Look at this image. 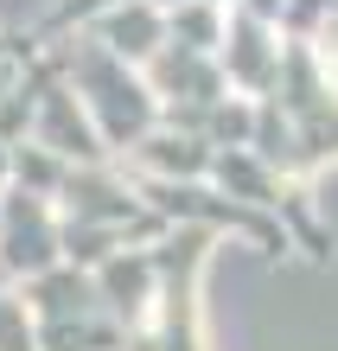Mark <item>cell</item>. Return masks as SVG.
<instances>
[{
  "label": "cell",
  "mask_w": 338,
  "mask_h": 351,
  "mask_svg": "<svg viewBox=\"0 0 338 351\" xmlns=\"http://www.w3.org/2000/svg\"><path fill=\"white\" fill-rule=\"evenodd\" d=\"M51 45H58V58H64V71H71V84L83 96V109L96 115V128H102V141H109L115 167L141 147L147 134H160L166 102L154 96L147 71L121 64L96 32H64V38H51Z\"/></svg>",
  "instance_id": "1"
},
{
  "label": "cell",
  "mask_w": 338,
  "mask_h": 351,
  "mask_svg": "<svg viewBox=\"0 0 338 351\" xmlns=\"http://www.w3.org/2000/svg\"><path fill=\"white\" fill-rule=\"evenodd\" d=\"M210 250H217V230H198V223H179L166 243H154L160 256V313L147 332H134V351H204V313H198V275Z\"/></svg>",
  "instance_id": "2"
},
{
  "label": "cell",
  "mask_w": 338,
  "mask_h": 351,
  "mask_svg": "<svg viewBox=\"0 0 338 351\" xmlns=\"http://www.w3.org/2000/svg\"><path fill=\"white\" fill-rule=\"evenodd\" d=\"M134 192L154 204V211L173 223V230H179V223H198V230H217V237H249L268 262H281V256L293 250V237H287V223H281V217H268V211H256V204L230 198L224 185H210V179H198V185L134 179Z\"/></svg>",
  "instance_id": "3"
},
{
  "label": "cell",
  "mask_w": 338,
  "mask_h": 351,
  "mask_svg": "<svg viewBox=\"0 0 338 351\" xmlns=\"http://www.w3.org/2000/svg\"><path fill=\"white\" fill-rule=\"evenodd\" d=\"M300 134V147L313 160V173L338 160V71L326 45L313 38H287V71H281V96H274Z\"/></svg>",
  "instance_id": "4"
},
{
  "label": "cell",
  "mask_w": 338,
  "mask_h": 351,
  "mask_svg": "<svg viewBox=\"0 0 338 351\" xmlns=\"http://www.w3.org/2000/svg\"><path fill=\"white\" fill-rule=\"evenodd\" d=\"M32 84H38V128H32V141H45V147L64 154L71 167H115L109 141H102L96 115L83 109V96H77L58 45H45V51L32 58Z\"/></svg>",
  "instance_id": "5"
},
{
  "label": "cell",
  "mask_w": 338,
  "mask_h": 351,
  "mask_svg": "<svg viewBox=\"0 0 338 351\" xmlns=\"http://www.w3.org/2000/svg\"><path fill=\"white\" fill-rule=\"evenodd\" d=\"M0 268L13 275V287L64 268V211H58V198L7 185V198H0Z\"/></svg>",
  "instance_id": "6"
},
{
  "label": "cell",
  "mask_w": 338,
  "mask_h": 351,
  "mask_svg": "<svg viewBox=\"0 0 338 351\" xmlns=\"http://www.w3.org/2000/svg\"><path fill=\"white\" fill-rule=\"evenodd\" d=\"M224 77H230V90L237 96H281V71H287V32L281 26H268V19L256 13H230V38H224Z\"/></svg>",
  "instance_id": "7"
},
{
  "label": "cell",
  "mask_w": 338,
  "mask_h": 351,
  "mask_svg": "<svg viewBox=\"0 0 338 351\" xmlns=\"http://www.w3.org/2000/svg\"><path fill=\"white\" fill-rule=\"evenodd\" d=\"M147 84H154V96L166 109H210V102L230 96L224 58H204V51H185V45H166L147 64Z\"/></svg>",
  "instance_id": "8"
},
{
  "label": "cell",
  "mask_w": 338,
  "mask_h": 351,
  "mask_svg": "<svg viewBox=\"0 0 338 351\" xmlns=\"http://www.w3.org/2000/svg\"><path fill=\"white\" fill-rule=\"evenodd\" d=\"M96 287L109 300V313L128 326V332H147L160 313V256L154 250H121L115 262L96 268Z\"/></svg>",
  "instance_id": "9"
},
{
  "label": "cell",
  "mask_w": 338,
  "mask_h": 351,
  "mask_svg": "<svg viewBox=\"0 0 338 351\" xmlns=\"http://www.w3.org/2000/svg\"><path fill=\"white\" fill-rule=\"evenodd\" d=\"M83 32H96L102 45L121 58V64L147 71L166 45H173V13H160L154 0H121V7H109L96 26H83Z\"/></svg>",
  "instance_id": "10"
},
{
  "label": "cell",
  "mask_w": 338,
  "mask_h": 351,
  "mask_svg": "<svg viewBox=\"0 0 338 351\" xmlns=\"http://www.w3.org/2000/svg\"><path fill=\"white\" fill-rule=\"evenodd\" d=\"M121 173L128 179H173V185H198L217 173V147L198 134H179V128H160V134H147L141 147L121 160Z\"/></svg>",
  "instance_id": "11"
},
{
  "label": "cell",
  "mask_w": 338,
  "mask_h": 351,
  "mask_svg": "<svg viewBox=\"0 0 338 351\" xmlns=\"http://www.w3.org/2000/svg\"><path fill=\"white\" fill-rule=\"evenodd\" d=\"M224 38H230V7H217V0H185V7L173 13V45L217 58Z\"/></svg>",
  "instance_id": "12"
},
{
  "label": "cell",
  "mask_w": 338,
  "mask_h": 351,
  "mask_svg": "<svg viewBox=\"0 0 338 351\" xmlns=\"http://www.w3.org/2000/svg\"><path fill=\"white\" fill-rule=\"evenodd\" d=\"M64 179H71V160L51 154L45 141H19V147H13V185L58 198V192H64Z\"/></svg>",
  "instance_id": "13"
},
{
  "label": "cell",
  "mask_w": 338,
  "mask_h": 351,
  "mask_svg": "<svg viewBox=\"0 0 338 351\" xmlns=\"http://www.w3.org/2000/svg\"><path fill=\"white\" fill-rule=\"evenodd\" d=\"M109 7H121V0H58V7H51L45 19H38L32 32L51 45V38H64V32H83V26H96V19L109 13Z\"/></svg>",
  "instance_id": "14"
},
{
  "label": "cell",
  "mask_w": 338,
  "mask_h": 351,
  "mask_svg": "<svg viewBox=\"0 0 338 351\" xmlns=\"http://www.w3.org/2000/svg\"><path fill=\"white\" fill-rule=\"evenodd\" d=\"M0 351H38V326H32V306L19 287L0 294Z\"/></svg>",
  "instance_id": "15"
},
{
  "label": "cell",
  "mask_w": 338,
  "mask_h": 351,
  "mask_svg": "<svg viewBox=\"0 0 338 351\" xmlns=\"http://www.w3.org/2000/svg\"><path fill=\"white\" fill-rule=\"evenodd\" d=\"M332 19H338V0H287L281 32H287V38H313V45H326Z\"/></svg>",
  "instance_id": "16"
},
{
  "label": "cell",
  "mask_w": 338,
  "mask_h": 351,
  "mask_svg": "<svg viewBox=\"0 0 338 351\" xmlns=\"http://www.w3.org/2000/svg\"><path fill=\"white\" fill-rule=\"evenodd\" d=\"M38 51H45V38H38V32H0V58H26V64H32Z\"/></svg>",
  "instance_id": "17"
},
{
  "label": "cell",
  "mask_w": 338,
  "mask_h": 351,
  "mask_svg": "<svg viewBox=\"0 0 338 351\" xmlns=\"http://www.w3.org/2000/svg\"><path fill=\"white\" fill-rule=\"evenodd\" d=\"M19 84H26V58H0V102H7Z\"/></svg>",
  "instance_id": "18"
},
{
  "label": "cell",
  "mask_w": 338,
  "mask_h": 351,
  "mask_svg": "<svg viewBox=\"0 0 338 351\" xmlns=\"http://www.w3.org/2000/svg\"><path fill=\"white\" fill-rule=\"evenodd\" d=\"M243 13L268 19V26H281V19H287V0H243Z\"/></svg>",
  "instance_id": "19"
},
{
  "label": "cell",
  "mask_w": 338,
  "mask_h": 351,
  "mask_svg": "<svg viewBox=\"0 0 338 351\" xmlns=\"http://www.w3.org/2000/svg\"><path fill=\"white\" fill-rule=\"evenodd\" d=\"M13 185V147H0V192Z\"/></svg>",
  "instance_id": "20"
},
{
  "label": "cell",
  "mask_w": 338,
  "mask_h": 351,
  "mask_svg": "<svg viewBox=\"0 0 338 351\" xmlns=\"http://www.w3.org/2000/svg\"><path fill=\"white\" fill-rule=\"evenodd\" d=\"M154 7H160V13H179V7H185V0H154Z\"/></svg>",
  "instance_id": "21"
},
{
  "label": "cell",
  "mask_w": 338,
  "mask_h": 351,
  "mask_svg": "<svg viewBox=\"0 0 338 351\" xmlns=\"http://www.w3.org/2000/svg\"><path fill=\"white\" fill-rule=\"evenodd\" d=\"M217 7H230V13H237V7H243V0H217Z\"/></svg>",
  "instance_id": "22"
},
{
  "label": "cell",
  "mask_w": 338,
  "mask_h": 351,
  "mask_svg": "<svg viewBox=\"0 0 338 351\" xmlns=\"http://www.w3.org/2000/svg\"><path fill=\"white\" fill-rule=\"evenodd\" d=\"M0 198H7V192H0Z\"/></svg>",
  "instance_id": "23"
}]
</instances>
